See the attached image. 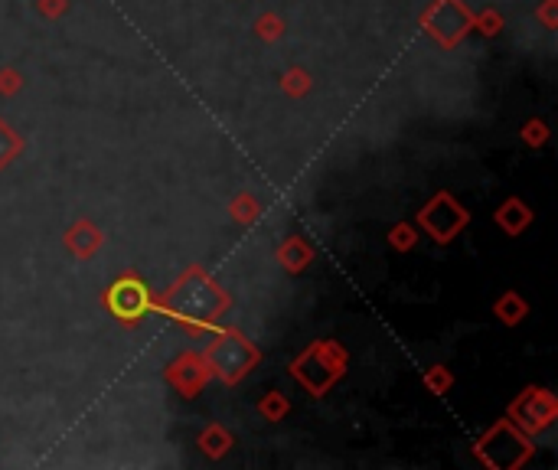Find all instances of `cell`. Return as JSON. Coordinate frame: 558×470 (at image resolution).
I'll return each mask as SVG.
<instances>
[{"mask_svg": "<svg viewBox=\"0 0 558 470\" xmlns=\"http://www.w3.org/2000/svg\"><path fill=\"white\" fill-rule=\"evenodd\" d=\"M229 291L219 281L206 275V268L190 265L167 288V294H154V311L170 314L177 324L190 333V337H203L206 330H213L229 311Z\"/></svg>", "mask_w": 558, "mask_h": 470, "instance_id": "6da1fadb", "label": "cell"}, {"mask_svg": "<svg viewBox=\"0 0 558 470\" xmlns=\"http://www.w3.org/2000/svg\"><path fill=\"white\" fill-rule=\"evenodd\" d=\"M203 360L209 366V376L226 382V386H239V382L262 363V350L245 337L242 330L222 327L213 343L203 350Z\"/></svg>", "mask_w": 558, "mask_h": 470, "instance_id": "7a4b0ae2", "label": "cell"}, {"mask_svg": "<svg viewBox=\"0 0 558 470\" xmlns=\"http://www.w3.org/2000/svg\"><path fill=\"white\" fill-rule=\"evenodd\" d=\"M346 366H350V356L337 340H317L291 363V376L307 389V395L320 399L343 379Z\"/></svg>", "mask_w": 558, "mask_h": 470, "instance_id": "3957f363", "label": "cell"}, {"mask_svg": "<svg viewBox=\"0 0 558 470\" xmlns=\"http://www.w3.org/2000/svg\"><path fill=\"white\" fill-rule=\"evenodd\" d=\"M474 454H477V461H483L493 470H516L536 454V444H532V435H526L523 428H516L510 418H503V422H496L487 435L477 441Z\"/></svg>", "mask_w": 558, "mask_h": 470, "instance_id": "277c9868", "label": "cell"}, {"mask_svg": "<svg viewBox=\"0 0 558 470\" xmlns=\"http://www.w3.org/2000/svg\"><path fill=\"white\" fill-rule=\"evenodd\" d=\"M102 304L108 317H115L121 327H138L154 311V291L141 275L128 271L115 284H108V291L102 294Z\"/></svg>", "mask_w": 558, "mask_h": 470, "instance_id": "5b68a950", "label": "cell"}, {"mask_svg": "<svg viewBox=\"0 0 558 470\" xmlns=\"http://www.w3.org/2000/svg\"><path fill=\"white\" fill-rule=\"evenodd\" d=\"M421 30L438 46L451 49L464 43V36L474 30V14L464 0H431L428 10L421 14Z\"/></svg>", "mask_w": 558, "mask_h": 470, "instance_id": "8992f818", "label": "cell"}, {"mask_svg": "<svg viewBox=\"0 0 558 470\" xmlns=\"http://www.w3.org/2000/svg\"><path fill=\"white\" fill-rule=\"evenodd\" d=\"M415 222L428 232V239H434L438 245H448L451 239H457V235L467 229L470 213L464 209L461 200H454L448 190H441L431 196L428 206L415 216Z\"/></svg>", "mask_w": 558, "mask_h": 470, "instance_id": "52a82bcc", "label": "cell"}, {"mask_svg": "<svg viewBox=\"0 0 558 470\" xmlns=\"http://www.w3.org/2000/svg\"><path fill=\"white\" fill-rule=\"evenodd\" d=\"M558 418V399L542 386H529L516 395V402L510 408V422L516 428H523L526 435H542L549 431Z\"/></svg>", "mask_w": 558, "mask_h": 470, "instance_id": "ba28073f", "label": "cell"}, {"mask_svg": "<svg viewBox=\"0 0 558 470\" xmlns=\"http://www.w3.org/2000/svg\"><path fill=\"white\" fill-rule=\"evenodd\" d=\"M164 376L173 389H177L183 399H196L203 389H206V382L213 379L209 376V366L203 360V353H196V350H183L177 353L173 360L167 363L164 369Z\"/></svg>", "mask_w": 558, "mask_h": 470, "instance_id": "9c48e42d", "label": "cell"}, {"mask_svg": "<svg viewBox=\"0 0 558 470\" xmlns=\"http://www.w3.org/2000/svg\"><path fill=\"white\" fill-rule=\"evenodd\" d=\"M62 242H66L69 255H76L79 262H89V258H95L98 249L105 245V232L98 229L92 219L79 216V219L66 229V235H62Z\"/></svg>", "mask_w": 558, "mask_h": 470, "instance_id": "30bf717a", "label": "cell"}, {"mask_svg": "<svg viewBox=\"0 0 558 470\" xmlns=\"http://www.w3.org/2000/svg\"><path fill=\"white\" fill-rule=\"evenodd\" d=\"M314 255H317L314 245H310L304 235H288V239L278 245V262L288 275H301V271H307L310 262H314Z\"/></svg>", "mask_w": 558, "mask_h": 470, "instance_id": "8fae6325", "label": "cell"}, {"mask_svg": "<svg viewBox=\"0 0 558 470\" xmlns=\"http://www.w3.org/2000/svg\"><path fill=\"white\" fill-rule=\"evenodd\" d=\"M493 219L506 235H523L532 226V209L519 200V196H510V200L493 213Z\"/></svg>", "mask_w": 558, "mask_h": 470, "instance_id": "7c38bea8", "label": "cell"}, {"mask_svg": "<svg viewBox=\"0 0 558 470\" xmlns=\"http://www.w3.org/2000/svg\"><path fill=\"white\" fill-rule=\"evenodd\" d=\"M232 444H235L232 431L222 428V425H206L200 431V438H196V448H200L209 457V461H219V457H226L232 451Z\"/></svg>", "mask_w": 558, "mask_h": 470, "instance_id": "4fadbf2b", "label": "cell"}, {"mask_svg": "<svg viewBox=\"0 0 558 470\" xmlns=\"http://www.w3.org/2000/svg\"><path fill=\"white\" fill-rule=\"evenodd\" d=\"M493 314L500 317L506 327H519L526 320V314H529V304H526V298L519 291H506V294H500V298L493 301Z\"/></svg>", "mask_w": 558, "mask_h": 470, "instance_id": "5bb4252c", "label": "cell"}, {"mask_svg": "<svg viewBox=\"0 0 558 470\" xmlns=\"http://www.w3.org/2000/svg\"><path fill=\"white\" fill-rule=\"evenodd\" d=\"M23 147H27V141H23V134H20L14 125H7L4 118H0V173H4L10 164H14V160H20Z\"/></svg>", "mask_w": 558, "mask_h": 470, "instance_id": "9a60e30c", "label": "cell"}, {"mask_svg": "<svg viewBox=\"0 0 558 470\" xmlns=\"http://www.w3.org/2000/svg\"><path fill=\"white\" fill-rule=\"evenodd\" d=\"M229 213H232V219L239 222V226H255L258 219H262V203L255 200V193H248V190H242V193H235V200L229 203Z\"/></svg>", "mask_w": 558, "mask_h": 470, "instance_id": "2e32d148", "label": "cell"}, {"mask_svg": "<svg viewBox=\"0 0 558 470\" xmlns=\"http://www.w3.org/2000/svg\"><path fill=\"white\" fill-rule=\"evenodd\" d=\"M291 412V402H288V395L284 392H265L262 399H258V415L265 418V422H281L284 415Z\"/></svg>", "mask_w": 558, "mask_h": 470, "instance_id": "e0dca14e", "label": "cell"}, {"mask_svg": "<svg viewBox=\"0 0 558 470\" xmlns=\"http://www.w3.org/2000/svg\"><path fill=\"white\" fill-rule=\"evenodd\" d=\"M281 89L288 98H304L310 89H314V79H310V72L304 66H294L281 76Z\"/></svg>", "mask_w": 558, "mask_h": 470, "instance_id": "ac0fdd59", "label": "cell"}, {"mask_svg": "<svg viewBox=\"0 0 558 470\" xmlns=\"http://www.w3.org/2000/svg\"><path fill=\"white\" fill-rule=\"evenodd\" d=\"M421 382H425V389L431 392V395H448L451 389H454V373L448 366H431L425 376H421Z\"/></svg>", "mask_w": 558, "mask_h": 470, "instance_id": "d6986e66", "label": "cell"}, {"mask_svg": "<svg viewBox=\"0 0 558 470\" xmlns=\"http://www.w3.org/2000/svg\"><path fill=\"white\" fill-rule=\"evenodd\" d=\"M284 20L278 14H262L255 20V33H258V40H265V43H278L281 36H284Z\"/></svg>", "mask_w": 558, "mask_h": 470, "instance_id": "ffe728a7", "label": "cell"}, {"mask_svg": "<svg viewBox=\"0 0 558 470\" xmlns=\"http://www.w3.org/2000/svg\"><path fill=\"white\" fill-rule=\"evenodd\" d=\"M389 245H392L395 252H412L415 245H418V235H415L412 226H405V222H402V226H395L389 232Z\"/></svg>", "mask_w": 558, "mask_h": 470, "instance_id": "44dd1931", "label": "cell"}, {"mask_svg": "<svg viewBox=\"0 0 558 470\" xmlns=\"http://www.w3.org/2000/svg\"><path fill=\"white\" fill-rule=\"evenodd\" d=\"M23 72L17 69V66H4L0 69V95L4 98H10V95H17L20 89H23Z\"/></svg>", "mask_w": 558, "mask_h": 470, "instance_id": "7402d4cb", "label": "cell"}, {"mask_svg": "<svg viewBox=\"0 0 558 470\" xmlns=\"http://www.w3.org/2000/svg\"><path fill=\"white\" fill-rule=\"evenodd\" d=\"M474 30H480L483 36H493L503 30V17H500V10H483V14L474 17Z\"/></svg>", "mask_w": 558, "mask_h": 470, "instance_id": "603a6c76", "label": "cell"}, {"mask_svg": "<svg viewBox=\"0 0 558 470\" xmlns=\"http://www.w3.org/2000/svg\"><path fill=\"white\" fill-rule=\"evenodd\" d=\"M523 141L529 144V147H542L545 141H549V125H545V121H526L523 125Z\"/></svg>", "mask_w": 558, "mask_h": 470, "instance_id": "cb8c5ba5", "label": "cell"}, {"mask_svg": "<svg viewBox=\"0 0 558 470\" xmlns=\"http://www.w3.org/2000/svg\"><path fill=\"white\" fill-rule=\"evenodd\" d=\"M36 10H40L46 20H59L69 10V0H36Z\"/></svg>", "mask_w": 558, "mask_h": 470, "instance_id": "d4e9b609", "label": "cell"}, {"mask_svg": "<svg viewBox=\"0 0 558 470\" xmlns=\"http://www.w3.org/2000/svg\"><path fill=\"white\" fill-rule=\"evenodd\" d=\"M536 17L545 23V30H558V0H542Z\"/></svg>", "mask_w": 558, "mask_h": 470, "instance_id": "484cf974", "label": "cell"}]
</instances>
